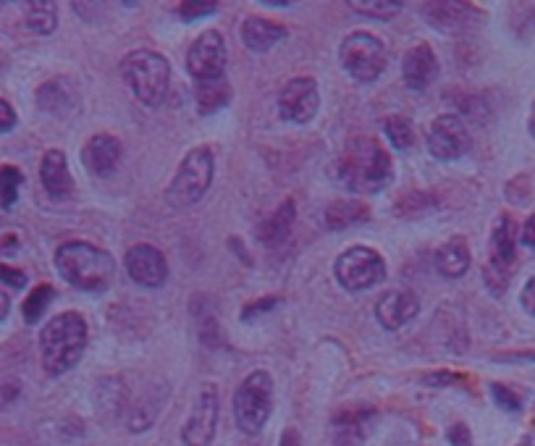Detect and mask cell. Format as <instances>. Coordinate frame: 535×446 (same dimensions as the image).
Masks as SVG:
<instances>
[{"instance_id": "28", "label": "cell", "mask_w": 535, "mask_h": 446, "mask_svg": "<svg viewBox=\"0 0 535 446\" xmlns=\"http://www.w3.org/2000/svg\"><path fill=\"white\" fill-rule=\"evenodd\" d=\"M24 176L16 166H0V205L3 208H14L16 200H19V189Z\"/></svg>"}, {"instance_id": "2", "label": "cell", "mask_w": 535, "mask_h": 446, "mask_svg": "<svg viewBox=\"0 0 535 446\" xmlns=\"http://www.w3.org/2000/svg\"><path fill=\"white\" fill-rule=\"evenodd\" d=\"M87 321L79 313H58L40 331L42 368L48 376H63L82 360L87 349Z\"/></svg>"}, {"instance_id": "43", "label": "cell", "mask_w": 535, "mask_h": 446, "mask_svg": "<svg viewBox=\"0 0 535 446\" xmlns=\"http://www.w3.org/2000/svg\"><path fill=\"white\" fill-rule=\"evenodd\" d=\"M528 129H530V137L535 140V103H533V111H530V121H528Z\"/></svg>"}, {"instance_id": "5", "label": "cell", "mask_w": 535, "mask_h": 446, "mask_svg": "<svg viewBox=\"0 0 535 446\" xmlns=\"http://www.w3.org/2000/svg\"><path fill=\"white\" fill-rule=\"evenodd\" d=\"M273 412V378L268 370H255L234 394V420L247 436L263 431Z\"/></svg>"}, {"instance_id": "35", "label": "cell", "mask_w": 535, "mask_h": 446, "mask_svg": "<svg viewBox=\"0 0 535 446\" xmlns=\"http://www.w3.org/2000/svg\"><path fill=\"white\" fill-rule=\"evenodd\" d=\"M16 126V111L11 108V103L0 98V134H8Z\"/></svg>"}, {"instance_id": "24", "label": "cell", "mask_w": 535, "mask_h": 446, "mask_svg": "<svg viewBox=\"0 0 535 446\" xmlns=\"http://www.w3.org/2000/svg\"><path fill=\"white\" fill-rule=\"evenodd\" d=\"M370 218V208L360 200H339V203H331L326 208V223L328 229H349V226H357V223H365Z\"/></svg>"}, {"instance_id": "33", "label": "cell", "mask_w": 535, "mask_h": 446, "mask_svg": "<svg viewBox=\"0 0 535 446\" xmlns=\"http://www.w3.org/2000/svg\"><path fill=\"white\" fill-rule=\"evenodd\" d=\"M218 11V3H181L179 14L184 19H200V16H210Z\"/></svg>"}, {"instance_id": "15", "label": "cell", "mask_w": 535, "mask_h": 446, "mask_svg": "<svg viewBox=\"0 0 535 446\" xmlns=\"http://www.w3.org/2000/svg\"><path fill=\"white\" fill-rule=\"evenodd\" d=\"M425 21L444 35H459L480 21V11L467 3H425Z\"/></svg>"}, {"instance_id": "16", "label": "cell", "mask_w": 535, "mask_h": 446, "mask_svg": "<svg viewBox=\"0 0 535 446\" xmlns=\"http://www.w3.org/2000/svg\"><path fill=\"white\" fill-rule=\"evenodd\" d=\"M84 168L98 179H108L116 174L121 163V142L111 134H95L82 150Z\"/></svg>"}, {"instance_id": "39", "label": "cell", "mask_w": 535, "mask_h": 446, "mask_svg": "<svg viewBox=\"0 0 535 446\" xmlns=\"http://www.w3.org/2000/svg\"><path fill=\"white\" fill-rule=\"evenodd\" d=\"M520 239H522V244L528 247V250L535 252V213L528 218V221H525V226H522V237Z\"/></svg>"}, {"instance_id": "21", "label": "cell", "mask_w": 535, "mask_h": 446, "mask_svg": "<svg viewBox=\"0 0 535 446\" xmlns=\"http://www.w3.org/2000/svg\"><path fill=\"white\" fill-rule=\"evenodd\" d=\"M467 268H470V247H467L465 239H449V242L438 247L436 271L444 279H459V276H465Z\"/></svg>"}, {"instance_id": "11", "label": "cell", "mask_w": 535, "mask_h": 446, "mask_svg": "<svg viewBox=\"0 0 535 446\" xmlns=\"http://www.w3.org/2000/svg\"><path fill=\"white\" fill-rule=\"evenodd\" d=\"M320 108V92L318 82L313 77H297L281 87L278 92V111L286 121L294 124H307L315 119Z\"/></svg>"}, {"instance_id": "17", "label": "cell", "mask_w": 535, "mask_h": 446, "mask_svg": "<svg viewBox=\"0 0 535 446\" xmlns=\"http://www.w3.org/2000/svg\"><path fill=\"white\" fill-rule=\"evenodd\" d=\"M402 77L404 84L415 92H423L431 87L433 79L438 77V61L431 45L420 42L412 50H407V56L402 61Z\"/></svg>"}, {"instance_id": "26", "label": "cell", "mask_w": 535, "mask_h": 446, "mask_svg": "<svg viewBox=\"0 0 535 446\" xmlns=\"http://www.w3.org/2000/svg\"><path fill=\"white\" fill-rule=\"evenodd\" d=\"M24 21L35 35H53L58 27L56 6L53 3H29Z\"/></svg>"}, {"instance_id": "13", "label": "cell", "mask_w": 535, "mask_h": 446, "mask_svg": "<svg viewBox=\"0 0 535 446\" xmlns=\"http://www.w3.org/2000/svg\"><path fill=\"white\" fill-rule=\"evenodd\" d=\"M218 426V391L216 386H205L197 394L192 412L184 431H181V441L187 446H210L213 436H216Z\"/></svg>"}, {"instance_id": "29", "label": "cell", "mask_w": 535, "mask_h": 446, "mask_svg": "<svg viewBox=\"0 0 535 446\" xmlns=\"http://www.w3.org/2000/svg\"><path fill=\"white\" fill-rule=\"evenodd\" d=\"M383 129H386V137H389L391 145L397 147V150H410L412 142H415V129H412L410 119H404V116L386 119Z\"/></svg>"}, {"instance_id": "37", "label": "cell", "mask_w": 535, "mask_h": 446, "mask_svg": "<svg viewBox=\"0 0 535 446\" xmlns=\"http://www.w3.org/2000/svg\"><path fill=\"white\" fill-rule=\"evenodd\" d=\"M273 305H278V297H271V300H260L255 305H250L242 313V321H252L258 313H265V310H273Z\"/></svg>"}, {"instance_id": "1", "label": "cell", "mask_w": 535, "mask_h": 446, "mask_svg": "<svg viewBox=\"0 0 535 446\" xmlns=\"http://www.w3.org/2000/svg\"><path fill=\"white\" fill-rule=\"evenodd\" d=\"M336 179L349 192L376 195L389 187V182L394 179V163H391V155L381 147V142L370 140V137H357V140L347 142L344 153L339 155Z\"/></svg>"}, {"instance_id": "34", "label": "cell", "mask_w": 535, "mask_h": 446, "mask_svg": "<svg viewBox=\"0 0 535 446\" xmlns=\"http://www.w3.org/2000/svg\"><path fill=\"white\" fill-rule=\"evenodd\" d=\"M491 389H494V399L499 402L501 407H504V410H509V412L520 410L522 402H520V397H517L515 391H509L507 386H499V384H494Z\"/></svg>"}, {"instance_id": "25", "label": "cell", "mask_w": 535, "mask_h": 446, "mask_svg": "<svg viewBox=\"0 0 535 446\" xmlns=\"http://www.w3.org/2000/svg\"><path fill=\"white\" fill-rule=\"evenodd\" d=\"M195 98L197 111H200L202 116H210V113L221 111V108L229 105L231 87L229 82H226V77L213 79V82H200L195 84Z\"/></svg>"}, {"instance_id": "30", "label": "cell", "mask_w": 535, "mask_h": 446, "mask_svg": "<svg viewBox=\"0 0 535 446\" xmlns=\"http://www.w3.org/2000/svg\"><path fill=\"white\" fill-rule=\"evenodd\" d=\"M352 11L362 16H373V19H391V16H397L402 11V3H391V0H352L349 3Z\"/></svg>"}, {"instance_id": "6", "label": "cell", "mask_w": 535, "mask_h": 446, "mask_svg": "<svg viewBox=\"0 0 535 446\" xmlns=\"http://www.w3.org/2000/svg\"><path fill=\"white\" fill-rule=\"evenodd\" d=\"M216 174V158L210 147H195L184 155L179 171H176L174 182L168 187V200L176 208H189L197 205L202 197L208 195L210 184Z\"/></svg>"}, {"instance_id": "9", "label": "cell", "mask_w": 535, "mask_h": 446, "mask_svg": "<svg viewBox=\"0 0 535 446\" xmlns=\"http://www.w3.org/2000/svg\"><path fill=\"white\" fill-rule=\"evenodd\" d=\"M517 260V223L512 216H499L491 234V255L486 265V284L494 294H504Z\"/></svg>"}, {"instance_id": "3", "label": "cell", "mask_w": 535, "mask_h": 446, "mask_svg": "<svg viewBox=\"0 0 535 446\" xmlns=\"http://www.w3.org/2000/svg\"><path fill=\"white\" fill-rule=\"evenodd\" d=\"M56 268L66 284L82 292H105L116 276V260L111 252L90 242H66L56 250Z\"/></svg>"}, {"instance_id": "38", "label": "cell", "mask_w": 535, "mask_h": 446, "mask_svg": "<svg viewBox=\"0 0 535 446\" xmlns=\"http://www.w3.org/2000/svg\"><path fill=\"white\" fill-rule=\"evenodd\" d=\"M449 441H452V446H470L473 444V439H470V431H467L465 423H457V426L449 431Z\"/></svg>"}, {"instance_id": "19", "label": "cell", "mask_w": 535, "mask_h": 446, "mask_svg": "<svg viewBox=\"0 0 535 446\" xmlns=\"http://www.w3.org/2000/svg\"><path fill=\"white\" fill-rule=\"evenodd\" d=\"M420 310L415 294L410 292H386L376 305V318L383 328L397 331V328L407 326Z\"/></svg>"}, {"instance_id": "10", "label": "cell", "mask_w": 535, "mask_h": 446, "mask_svg": "<svg viewBox=\"0 0 535 446\" xmlns=\"http://www.w3.org/2000/svg\"><path fill=\"white\" fill-rule=\"evenodd\" d=\"M187 71L189 77L195 79V84L223 79V71H226V42H223L221 32L208 29V32H202L192 42V48L187 53Z\"/></svg>"}, {"instance_id": "36", "label": "cell", "mask_w": 535, "mask_h": 446, "mask_svg": "<svg viewBox=\"0 0 535 446\" xmlns=\"http://www.w3.org/2000/svg\"><path fill=\"white\" fill-rule=\"evenodd\" d=\"M520 302L522 307H525V313H530L535 318V276H530V279L525 281V286H522Z\"/></svg>"}, {"instance_id": "42", "label": "cell", "mask_w": 535, "mask_h": 446, "mask_svg": "<svg viewBox=\"0 0 535 446\" xmlns=\"http://www.w3.org/2000/svg\"><path fill=\"white\" fill-rule=\"evenodd\" d=\"M278 446H299L297 431H284V436H281V444Z\"/></svg>"}, {"instance_id": "23", "label": "cell", "mask_w": 535, "mask_h": 446, "mask_svg": "<svg viewBox=\"0 0 535 446\" xmlns=\"http://www.w3.org/2000/svg\"><path fill=\"white\" fill-rule=\"evenodd\" d=\"M294 218H297V208H294L292 200H284V205L273 213L268 221L260 226L258 237L263 244H271V247H276V244H284L286 237L292 234V223Z\"/></svg>"}, {"instance_id": "32", "label": "cell", "mask_w": 535, "mask_h": 446, "mask_svg": "<svg viewBox=\"0 0 535 446\" xmlns=\"http://www.w3.org/2000/svg\"><path fill=\"white\" fill-rule=\"evenodd\" d=\"M0 281L6 286H14V289H24V286H27V271L0 263Z\"/></svg>"}, {"instance_id": "40", "label": "cell", "mask_w": 535, "mask_h": 446, "mask_svg": "<svg viewBox=\"0 0 535 446\" xmlns=\"http://www.w3.org/2000/svg\"><path fill=\"white\" fill-rule=\"evenodd\" d=\"M8 313H11V300H8V294L0 289V321H6Z\"/></svg>"}, {"instance_id": "31", "label": "cell", "mask_w": 535, "mask_h": 446, "mask_svg": "<svg viewBox=\"0 0 535 446\" xmlns=\"http://www.w3.org/2000/svg\"><path fill=\"white\" fill-rule=\"evenodd\" d=\"M21 244H24L21 231L11 223L0 221V255H14V252L21 250Z\"/></svg>"}, {"instance_id": "18", "label": "cell", "mask_w": 535, "mask_h": 446, "mask_svg": "<svg viewBox=\"0 0 535 446\" xmlns=\"http://www.w3.org/2000/svg\"><path fill=\"white\" fill-rule=\"evenodd\" d=\"M40 182L53 200H66L74 192V179H71L69 161L63 150H48L42 155Z\"/></svg>"}, {"instance_id": "27", "label": "cell", "mask_w": 535, "mask_h": 446, "mask_svg": "<svg viewBox=\"0 0 535 446\" xmlns=\"http://www.w3.org/2000/svg\"><path fill=\"white\" fill-rule=\"evenodd\" d=\"M53 300H56V289L50 284H40L37 289H32V294L24 300V321L27 323L40 321L42 313H45V307H48Z\"/></svg>"}, {"instance_id": "14", "label": "cell", "mask_w": 535, "mask_h": 446, "mask_svg": "<svg viewBox=\"0 0 535 446\" xmlns=\"http://www.w3.org/2000/svg\"><path fill=\"white\" fill-rule=\"evenodd\" d=\"M124 265L132 281H137L139 286H147V289H158L168 279L166 258L153 244H134L132 250L126 252Z\"/></svg>"}, {"instance_id": "41", "label": "cell", "mask_w": 535, "mask_h": 446, "mask_svg": "<svg viewBox=\"0 0 535 446\" xmlns=\"http://www.w3.org/2000/svg\"><path fill=\"white\" fill-rule=\"evenodd\" d=\"M449 381H454V378L446 376V373H438V376L425 378V384H431V386H444V384H449Z\"/></svg>"}, {"instance_id": "12", "label": "cell", "mask_w": 535, "mask_h": 446, "mask_svg": "<svg viewBox=\"0 0 535 446\" xmlns=\"http://www.w3.org/2000/svg\"><path fill=\"white\" fill-rule=\"evenodd\" d=\"M428 150L438 161H457L470 150V132H467L465 121L444 113L428 129Z\"/></svg>"}, {"instance_id": "22", "label": "cell", "mask_w": 535, "mask_h": 446, "mask_svg": "<svg viewBox=\"0 0 535 446\" xmlns=\"http://www.w3.org/2000/svg\"><path fill=\"white\" fill-rule=\"evenodd\" d=\"M37 105H40V111L63 116V113H69L77 105V92L66 79H53V82H45L37 90Z\"/></svg>"}, {"instance_id": "44", "label": "cell", "mask_w": 535, "mask_h": 446, "mask_svg": "<svg viewBox=\"0 0 535 446\" xmlns=\"http://www.w3.org/2000/svg\"><path fill=\"white\" fill-rule=\"evenodd\" d=\"M6 53H3V50H0V71H3V69H6Z\"/></svg>"}, {"instance_id": "7", "label": "cell", "mask_w": 535, "mask_h": 446, "mask_svg": "<svg viewBox=\"0 0 535 446\" xmlns=\"http://www.w3.org/2000/svg\"><path fill=\"white\" fill-rule=\"evenodd\" d=\"M339 61L341 69L357 82H376L389 58H386V48L378 37H373L370 32H355L341 42Z\"/></svg>"}, {"instance_id": "20", "label": "cell", "mask_w": 535, "mask_h": 446, "mask_svg": "<svg viewBox=\"0 0 535 446\" xmlns=\"http://www.w3.org/2000/svg\"><path fill=\"white\" fill-rule=\"evenodd\" d=\"M242 42L252 53H268L271 48H276L278 42L289 35V29L284 24L271 19H260V16H250V19L242 21Z\"/></svg>"}, {"instance_id": "4", "label": "cell", "mask_w": 535, "mask_h": 446, "mask_svg": "<svg viewBox=\"0 0 535 446\" xmlns=\"http://www.w3.org/2000/svg\"><path fill=\"white\" fill-rule=\"evenodd\" d=\"M121 77L139 103L147 108H158L168 95L171 66L155 50H134L121 63Z\"/></svg>"}, {"instance_id": "8", "label": "cell", "mask_w": 535, "mask_h": 446, "mask_svg": "<svg viewBox=\"0 0 535 446\" xmlns=\"http://www.w3.org/2000/svg\"><path fill=\"white\" fill-rule=\"evenodd\" d=\"M334 273L347 292H365L386 279V263L370 247H349L336 258Z\"/></svg>"}]
</instances>
